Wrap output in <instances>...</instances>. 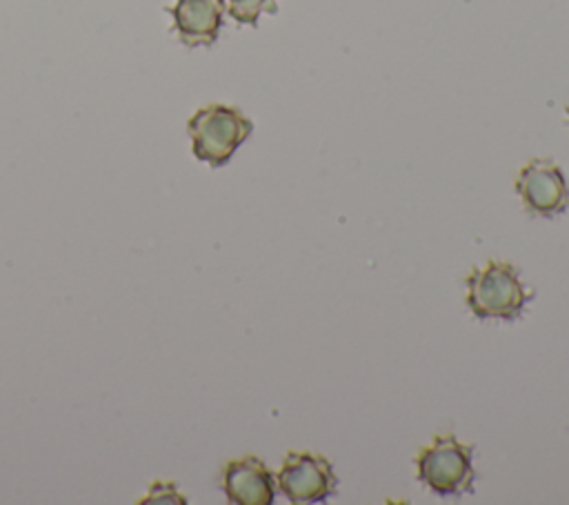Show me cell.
Masks as SVG:
<instances>
[{"label":"cell","mask_w":569,"mask_h":505,"mask_svg":"<svg viewBox=\"0 0 569 505\" xmlns=\"http://www.w3.org/2000/svg\"><path fill=\"white\" fill-rule=\"evenodd\" d=\"M251 129V120L229 105H207L187 122L193 156L211 167L224 165L247 140Z\"/></svg>","instance_id":"1"},{"label":"cell","mask_w":569,"mask_h":505,"mask_svg":"<svg viewBox=\"0 0 569 505\" xmlns=\"http://www.w3.org/2000/svg\"><path fill=\"white\" fill-rule=\"evenodd\" d=\"M529 300V291L509 263L491 260L467 278V305L478 318H518Z\"/></svg>","instance_id":"2"},{"label":"cell","mask_w":569,"mask_h":505,"mask_svg":"<svg viewBox=\"0 0 569 505\" xmlns=\"http://www.w3.org/2000/svg\"><path fill=\"white\" fill-rule=\"evenodd\" d=\"M418 478L440 496H460L471 489V447L453 436H438L418 458Z\"/></svg>","instance_id":"3"},{"label":"cell","mask_w":569,"mask_h":505,"mask_svg":"<svg viewBox=\"0 0 569 505\" xmlns=\"http://www.w3.org/2000/svg\"><path fill=\"white\" fill-rule=\"evenodd\" d=\"M336 483L329 461L309 452H289L278 472V485L291 503H320L333 494Z\"/></svg>","instance_id":"4"},{"label":"cell","mask_w":569,"mask_h":505,"mask_svg":"<svg viewBox=\"0 0 569 505\" xmlns=\"http://www.w3.org/2000/svg\"><path fill=\"white\" fill-rule=\"evenodd\" d=\"M525 207L538 216H553L569 207V187L562 169L549 158H531L516 178Z\"/></svg>","instance_id":"5"},{"label":"cell","mask_w":569,"mask_h":505,"mask_svg":"<svg viewBox=\"0 0 569 505\" xmlns=\"http://www.w3.org/2000/svg\"><path fill=\"white\" fill-rule=\"evenodd\" d=\"M222 489L236 505H271L276 498L273 474L256 456L229 461L222 469Z\"/></svg>","instance_id":"6"},{"label":"cell","mask_w":569,"mask_h":505,"mask_svg":"<svg viewBox=\"0 0 569 505\" xmlns=\"http://www.w3.org/2000/svg\"><path fill=\"white\" fill-rule=\"evenodd\" d=\"M173 29L187 47L213 44L222 29L224 0H176L169 7Z\"/></svg>","instance_id":"7"},{"label":"cell","mask_w":569,"mask_h":505,"mask_svg":"<svg viewBox=\"0 0 569 505\" xmlns=\"http://www.w3.org/2000/svg\"><path fill=\"white\" fill-rule=\"evenodd\" d=\"M229 16L242 24H256L262 11H273V0H224Z\"/></svg>","instance_id":"8"},{"label":"cell","mask_w":569,"mask_h":505,"mask_svg":"<svg viewBox=\"0 0 569 505\" xmlns=\"http://www.w3.org/2000/svg\"><path fill=\"white\" fill-rule=\"evenodd\" d=\"M567 116H569V107H567Z\"/></svg>","instance_id":"9"}]
</instances>
